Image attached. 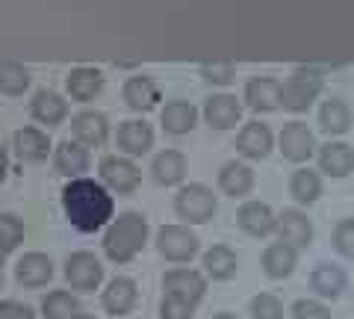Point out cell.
Masks as SVG:
<instances>
[{"label": "cell", "mask_w": 354, "mask_h": 319, "mask_svg": "<svg viewBox=\"0 0 354 319\" xmlns=\"http://www.w3.org/2000/svg\"><path fill=\"white\" fill-rule=\"evenodd\" d=\"M41 313H44V319H74L80 313V302H77V295L68 290H53L44 295Z\"/></svg>", "instance_id": "obj_33"}, {"label": "cell", "mask_w": 354, "mask_h": 319, "mask_svg": "<svg viewBox=\"0 0 354 319\" xmlns=\"http://www.w3.org/2000/svg\"><path fill=\"white\" fill-rule=\"evenodd\" d=\"M53 166H57V172L62 178L77 181L88 172V166H92V154H88V148H83L80 142L62 139L57 145V151H53Z\"/></svg>", "instance_id": "obj_21"}, {"label": "cell", "mask_w": 354, "mask_h": 319, "mask_svg": "<svg viewBox=\"0 0 354 319\" xmlns=\"http://www.w3.org/2000/svg\"><path fill=\"white\" fill-rule=\"evenodd\" d=\"M30 116L36 118L39 125H48V127H59L65 118H68V101L53 92V89H39L30 101Z\"/></svg>", "instance_id": "obj_25"}, {"label": "cell", "mask_w": 354, "mask_h": 319, "mask_svg": "<svg viewBox=\"0 0 354 319\" xmlns=\"http://www.w3.org/2000/svg\"><path fill=\"white\" fill-rule=\"evenodd\" d=\"M310 290L319 295V302H337L342 293L348 290V272L337 266V263H319V266L310 272Z\"/></svg>", "instance_id": "obj_20"}, {"label": "cell", "mask_w": 354, "mask_h": 319, "mask_svg": "<svg viewBox=\"0 0 354 319\" xmlns=\"http://www.w3.org/2000/svg\"><path fill=\"white\" fill-rule=\"evenodd\" d=\"M216 183H218L221 195H227V198H245V195H251L254 183H257V174H254L251 163H245V160H227L225 166L218 169Z\"/></svg>", "instance_id": "obj_19"}, {"label": "cell", "mask_w": 354, "mask_h": 319, "mask_svg": "<svg viewBox=\"0 0 354 319\" xmlns=\"http://www.w3.org/2000/svg\"><path fill=\"white\" fill-rule=\"evenodd\" d=\"M274 219H278V213L272 210L266 201H245V204H239V210H236V228L242 230V234H248L254 239H263V237H269L274 234Z\"/></svg>", "instance_id": "obj_16"}, {"label": "cell", "mask_w": 354, "mask_h": 319, "mask_svg": "<svg viewBox=\"0 0 354 319\" xmlns=\"http://www.w3.org/2000/svg\"><path fill=\"white\" fill-rule=\"evenodd\" d=\"M0 243H3L9 251H15L21 243H24V222L12 213H0Z\"/></svg>", "instance_id": "obj_38"}, {"label": "cell", "mask_w": 354, "mask_h": 319, "mask_svg": "<svg viewBox=\"0 0 354 319\" xmlns=\"http://www.w3.org/2000/svg\"><path fill=\"white\" fill-rule=\"evenodd\" d=\"M162 295H174V299L198 307L207 295V275L189 266H174L162 275Z\"/></svg>", "instance_id": "obj_7"}, {"label": "cell", "mask_w": 354, "mask_h": 319, "mask_svg": "<svg viewBox=\"0 0 354 319\" xmlns=\"http://www.w3.org/2000/svg\"><path fill=\"white\" fill-rule=\"evenodd\" d=\"M101 304L109 316H127L136 311L139 304V287L136 281L127 278V275H115L113 281L106 284V290L101 293Z\"/></svg>", "instance_id": "obj_15"}, {"label": "cell", "mask_w": 354, "mask_h": 319, "mask_svg": "<svg viewBox=\"0 0 354 319\" xmlns=\"http://www.w3.org/2000/svg\"><path fill=\"white\" fill-rule=\"evenodd\" d=\"M71 136L83 148H101L109 139V118L97 109H83L71 118Z\"/></svg>", "instance_id": "obj_18"}, {"label": "cell", "mask_w": 354, "mask_h": 319, "mask_svg": "<svg viewBox=\"0 0 354 319\" xmlns=\"http://www.w3.org/2000/svg\"><path fill=\"white\" fill-rule=\"evenodd\" d=\"M15 278L21 287H44L50 278H53V260L48 255H41V251H30V255H24L18 260L15 266Z\"/></svg>", "instance_id": "obj_29"}, {"label": "cell", "mask_w": 354, "mask_h": 319, "mask_svg": "<svg viewBox=\"0 0 354 319\" xmlns=\"http://www.w3.org/2000/svg\"><path fill=\"white\" fill-rule=\"evenodd\" d=\"M62 210L80 234H95V230H101L113 222L115 204H113V195H109V190L101 181L77 178V181L65 183Z\"/></svg>", "instance_id": "obj_1"}, {"label": "cell", "mask_w": 354, "mask_h": 319, "mask_svg": "<svg viewBox=\"0 0 354 319\" xmlns=\"http://www.w3.org/2000/svg\"><path fill=\"white\" fill-rule=\"evenodd\" d=\"M0 287H3V272H0Z\"/></svg>", "instance_id": "obj_46"}, {"label": "cell", "mask_w": 354, "mask_h": 319, "mask_svg": "<svg viewBox=\"0 0 354 319\" xmlns=\"http://www.w3.org/2000/svg\"><path fill=\"white\" fill-rule=\"evenodd\" d=\"M148 234H151V222L145 213L139 210L118 213L104 230V255L113 263L136 260L148 246Z\"/></svg>", "instance_id": "obj_2"}, {"label": "cell", "mask_w": 354, "mask_h": 319, "mask_svg": "<svg viewBox=\"0 0 354 319\" xmlns=\"http://www.w3.org/2000/svg\"><path fill=\"white\" fill-rule=\"evenodd\" d=\"M148 172H151V178L157 186H180L186 178V154L174 151V148L153 154Z\"/></svg>", "instance_id": "obj_23"}, {"label": "cell", "mask_w": 354, "mask_h": 319, "mask_svg": "<svg viewBox=\"0 0 354 319\" xmlns=\"http://www.w3.org/2000/svg\"><path fill=\"white\" fill-rule=\"evenodd\" d=\"M322 86H325V80L316 69H295L281 83V107L286 109V113L301 116L313 107L316 98L322 95Z\"/></svg>", "instance_id": "obj_4"}, {"label": "cell", "mask_w": 354, "mask_h": 319, "mask_svg": "<svg viewBox=\"0 0 354 319\" xmlns=\"http://www.w3.org/2000/svg\"><path fill=\"white\" fill-rule=\"evenodd\" d=\"M30 89V71L18 62H0V92L3 95H24Z\"/></svg>", "instance_id": "obj_34"}, {"label": "cell", "mask_w": 354, "mask_h": 319, "mask_svg": "<svg viewBox=\"0 0 354 319\" xmlns=\"http://www.w3.org/2000/svg\"><path fill=\"white\" fill-rule=\"evenodd\" d=\"M6 172H9V157H6V151L0 148V181L6 178Z\"/></svg>", "instance_id": "obj_42"}, {"label": "cell", "mask_w": 354, "mask_h": 319, "mask_svg": "<svg viewBox=\"0 0 354 319\" xmlns=\"http://www.w3.org/2000/svg\"><path fill=\"white\" fill-rule=\"evenodd\" d=\"M242 101L254 113H274V109H281V80L272 74L251 77L245 83V92H242Z\"/></svg>", "instance_id": "obj_14"}, {"label": "cell", "mask_w": 354, "mask_h": 319, "mask_svg": "<svg viewBox=\"0 0 354 319\" xmlns=\"http://www.w3.org/2000/svg\"><path fill=\"white\" fill-rule=\"evenodd\" d=\"M153 246H157V255L169 263H189L198 251H201V239L195 237V230L189 225L171 222L162 225L153 237Z\"/></svg>", "instance_id": "obj_5"}, {"label": "cell", "mask_w": 354, "mask_h": 319, "mask_svg": "<svg viewBox=\"0 0 354 319\" xmlns=\"http://www.w3.org/2000/svg\"><path fill=\"white\" fill-rule=\"evenodd\" d=\"M104 89V71L92 69V65H80V69H71L68 77H65V92H68L71 101L88 104L95 101Z\"/></svg>", "instance_id": "obj_22"}, {"label": "cell", "mask_w": 354, "mask_h": 319, "mask_svg": "<svg viewBox=\"0 0 354 319\" xmlns=\"http://www.w3.org/2000/svg\"><path fill=\"white\" fill-rule=\"evenodd\" d=\"M201 266H204V275H207V281L213 278V281H230L236 275L239 269V255L230 246L225 243H216V246H209L204 251V257H201Z\"/></svg>", "instance_id": "obj_27"}, {"label": "cell", "mask_w": 354, "mask_h": 319, "mask_svg": "<svg viewBox=\"0 0 354 319\" xmlns=\"http://www.w3.org/2000/svg\"><path fill=\"white\" fill-rule=\"evenodd\" d=\"M9 255H12V251H9L3 243H0V272H3V263H6V257H9Z\"/></svg>", "instance_id": "obj_43"}, {"label": "cell", "mask_w": 354, "mask_h": 319, "mask_svg": "<svg viewBox=\"0 0 354 319\" xmlns=\"http://www.w3.org/2000/svg\"><path fill=\"white\" fill-rule=\"evenodd\" d=\"M74 319H95V316H92V313H83V311H80V313H77Z\"/></svg>", "instance_id": "obj_45"}, {"label": "cell", "mask_w": 354, "mask_h": 319, "mask_svg": "<svg viewBox=\"0 0 354 319\" xmlns=\"http://www.w3.org/2000/svg\"><path fill=\"white\" fill-rule=\"evenodd\" d=\"M174 213L180 225H207L218 213V195L204 183H183L174 195Z\"/></svg>", "instance_id": "obj_3"}, {"label": "cell", "mask_w": 354, "mask_h": 319, "mask_svg": "<svg viewBox=\"0 0 354 319\" xmlns=\"http://www.w3.org/2000/svg\"><path fill=\"white\" fill-rule=\"evenodd\" d=\"M290 316L292 319H334L328 311V304L319 299H295L290 307Z\"/></svg>", "instance_id": "obj_39"}, {"label": "cell", "mask_w": 354, "mask_h": 319, "mask_svg": "<svg viewBox=\"0 0 354 319\" xmlns=\"http://www.w3.org/2000/svg\"><path fill=\"white\" fill-rule=\"evenodd\" d=\"M0 319H36V313H32L30 304L6 299V302H0Z\"/></svg>", "instance_id": "obj_41"}, {"label": "cell", "mask_w": 354, "mask_h": 319, "mask_svg": "<svg viewBox=\"0 0 354 319\" xmlns=\"http://www.w3.org/2000/svg\"><path fill=\"white\" fill-rule=\"evenodd\" d=\"M274 237H278V243H286L295 251H301L313 243V222L307 219L304 210L290 207V210H281L278 219H274Z\"/></svg>", "instance_id": "obj_11"}, {"label": "cell", "mask_w": 354, "mask_h": 319, "mask_svg": "<svg viewBox=\"0 0 354 319\" xmlns=\"http://www.w3.org/2000/svg\"><path fill=\"white\" fill-rule=\"evenodd\" d=\"M213 319H239V316L236 313H216Z\"/></svg>", "instance_id": "obj_44"}, {"label": "cell", "mask_w": 354, "mask_h": 319, "mask_svg": "<svg viewBox=\"0 0 354 319\" xmlns=\"http://www.w3.org/2000/svg\"><path fill=\"white\" fill-rule=\"evenodd\" d=\"M272 148H274V134H272L269 125L260 122V118L239 127V134H236V154L245 163L266 160L272 154Z\"/></svg>", "instance_id": "obj_10"}, {"label": "cell", "mask_w": 354, "mask_h": 319, "mask_svg": "<svg viewBox=\"0 0 354 319\" xmlns=\"http://www.w3.org/2000/svg\"><path fill=\"white\" fill-rule=\"evenodd\" d=\"M316 136H313V130H310L304 122H286L281 127V134H278V151L283 154V160L286 163H295V166H301V163H307L310 157L316 154Z\"/></svg>", "instance_id": "obj_8"}, {"label": "cell", "mask_w": 354, "mask_h": 319, "mask_svg": "<svg viewBox=\"0 0 354 319\" xmlns=\"http://www.w3.org/2000/svg\"><path fill=\"white\" fill-rule=\"evenodd\" d=\"M330 246L342 257H354V219H339L334 234H330Z\"/></svg>", "instance_id": "obj_37"}, {"label": "cell", "mask_w": 354, "mask_h": 319, "mask_svg": "<svg viewBox=\"0 0 354 319\" xmlns=\"http://www.w3.org/2000/svg\"><path fill=\"white\" fill-rule=\"evenodd\" d=\"M121 98H124V104L133 113H151L162 101V89L151 74H133L121 86Z\"/></svg>", "instance_id": "obj_13"}, {"label": "cell", "mask_w": 354, "mask_h": 319, "mask_svg": "<svg viewBox=\"0 0 354 319\" xmlns=\"http://www.w3.org/2000/svg\"><path fill=\"white\" fill-rule=\"evenodd\" d=\"M65 281L77 293H95L104 281V266L92 251H74L65 260Z\"/></svg>", "instance_id": "obj_9"}, {"label": "cell", "mask_w": 354, "mask_h": 319, "mask_svg": "<svg viewBox=\"0 0 354 319\" xmlns=\"http://www.w3.org/2000/svg\"><path fill=\"white\" fill-rule=\"evenodd\" d=\"M160 125L165 134L186 136V134H192L198 125V109H195V104L183 101V98H174V101H169L160 109Z\"/></svg>", "instance_id": "obj_26"}, {"label": "cell", "mask_w": 354, "mask_h": 319, "mask_svg": "<svg viewBox=\"0 0 354 319\" xmlns=\"http://www.w3.org/2000/svg\"><path fill=\"white\" fill-rule=\"evenodd\" d=\"M198 71H201V80L209 86H227L236 77V65L230 60H213V62H204Z\"/></svg>", "instance_id": "obj_36"}, {"label": "cell", "mask_w": 354, "mask_h": 319, "mask_svg": "<svg viewBox=\"0 0 354 319\" xmlns=\"http://www.w3.org/2000/svg\"><path fill=\"white\" fill-rule=\"evenodd\" d=\"M260 266L272 281H283V278H290L298 266V251L286 243H269L260 255Z\"/></svg>", "instance_id": "obj_28"}, {"label": "cell", "mask_w": 354, "mask_h": 319, "mask_svg": "<svg viewBox=\"0 0 354 319\" xmlns=\"http://www.w3.org/2000/svg\"><path fill=\"white\" fill-rule=\"evenodd\" d=\"M97 174H101V183L115 195H133L142 186V169L124 154H106L97 163Z\"/></svg>", "instance_id": "obj_6"}, {"label": "cell", "mask_w": 354, "mask_h": 319, "mask_svg": "<svg viewBox=\"0 0 354 319\" xmlns=\"http://www.w3.org/2000/svg\"><path fill=\"white\" fill-rule=\"evenodd\" d=\"M160 319H195V307L174 299V295H162L160 299Z\"/></svg>", "instance_id": "obj_40"}, {"label": "cell", "mask_w": 354, "mask_h": 319, "mask_svg": "<svg viewBox=\"0 0 354 319\" xmlns=\"http://www.w3.org/2000/svg\"><path fill=\"white\" fill-rule=\"evenodd\" d=\"M12 148L24 163H41L50 154V136L41 127H21L15 130Z\"/></svg>", "instance_id": "obj_30"}, {"label": "cell", "mask_w": 354, "mask_h": 319, "mask_svg": "<svg viewBox=\"0 0 354 319\" xmlns=\"http://www.w3.org/2000/svg\"><path fill=\"white\" fill-rule=\"evenodd\" d=\"M290 195L295 198V204L310 207L322 198V174L313 172L310 166H301L290 174Z\"/></svg>", "instance_id": "obj_32"}, {"label": "cell", "mask_w": 354, "mask_h": 319, "mask_svg": "<svg viewBox=\"0 0 354 319\" xmlns=\"http://www.w3.org/2000/svg\"><path fill=\"white\" fill-rule=\"evenodd\" d=\"M248 313L251 319H283V302L274 293H257L248 302Z\"/></svg>", "instance_id": "obj_35"}, {"label": "cell", "mask_w": 354, "mask_h": 319, "mask_svg": "<svg viewBox=\"0 0 354 319\" xmlns=\"http://www.w3.org/2000/svg\"><path fill=\"white\" fill-rule=\"evenodd\" d=\"M153 139H157V134H153V127L145 122V118H130V122L118 125L115 145H118V151L124 154V157L136 160V157H145V154H151Z\"/></svg>", "instance_id": "obj_12"}, {"label": "cell", "mask_w": 354, "mask_h": 319, "mask_svg": "<svg viewBox=\"0 0 354 319\" xmlns=\"http://www.w3.org/2000/svg\"><path fill=\"white\" fill-rule=\"evenodd\" d=\"M319 154V172L328 178H348L354 172V148L348 142H325L316 148Z\"/></svg>", "instance_id": "obj_24"}, {"label": "cell", "mask_w": 354, "mask_h": 319, "mask_svg": "<svg viewBox=\"0 0 354 319\" xmlns=\"http://www.w3.org/2000/svg\"><path fill=\"white\" fill-rule=\"evenodd\" d=\"M319 127L328 136H342L351 127V107L346 98H328L319 107Z\"/></svg>", "instance_id": "obj_31"}, {"label": "cell", "mask_w": 354, "mask_h": 319, "mask_svg": "<svg viewBox=\"0 0 354 319\" xmlns=\"http://www.w3.org/2000/svg\"><path fill=\"white\" fill-rule=\"evenodd\" d=\"M204 122L213 130H234L242 122V104L236 95L218 92L204 101Z\"/></svg>", "instance_id": "obj_17"}]
</instances>
